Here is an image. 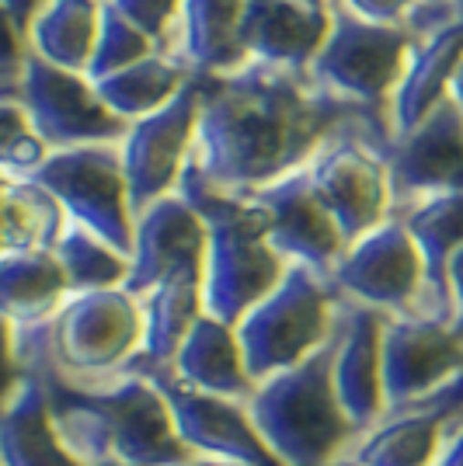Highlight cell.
Here are the masks:
<instances>
[{"label": "cell", "instance_id": "b9f144b4", "mask_svg": "<svg viewBox=\"0 0 463 466\" xmlns=\"http://www.w3.org/2000/svg\"><path fill=\"white\" fill-rule=\"evenodd\" d=\"M91 466H129V463H118V460H105V463H91Z\"/></svg>", "mask_w": 463, "mask_h": 466}, {"label": "cell", "instance_id": "9c48e42d", "mask_svg": "<svg viewBox=\"0 0 463 466\" xmlns=\"http://www.w3.org/2000/svg\"><path fill=\"white\" fill-rule=\"evenodd\" d=\"M25 105L32 129L49 150H74L91 143H122L129 122L118 118L84 74L59 70L28 53L18 87L11 91Z\"/></svg>", "mask_w": 463, "mask_h": 466}, {"label": "cell", "instance_id": "83f0119b", "mask_svg": "<svg viewBox=\"0 0 463 466\" xmlns=\"http://www.w3.org/2000/svg\"><path fill=\"white\" fill-rule=\"evenodd\" d=\"M192 80H195V70L185 59L154 53V56L139 59L133 66L112 74V77L98 80L95 87H98V95H101V101H105L118 118H126V122L133 126L139 118L168 108Z\"/></svg>", "mask_w": 463, "mask_h": 466}, {"label": "cell", "instance_id": "cb8c5ba5", "mask_svg": "<svg viewBox=\"0 0 463 466\" xmlns=\"http://www.w3.org/2000/svg\"><path fill=\"white\" fill-rule=\"evenodd\" d=\"M206 282L178 279L164 282L154 292H147L143 303V345L126 362V376H157L171 372L185 338L192 334L195 320L206 313Z\"/></svg>", "mask_w": 463, "mask_h": 466}, {"label": "cell", "instance_id": "74e56055", "mask_svg": "<svg viewBox=\"0 0 463 466\" xmlns=\"http://www.w3.org/2000/svg\"><path fill=\"white\" fill-rule=\"evenodd\" d=\"M449 97L460 105V116H463V63L460 70H457V77H453V84H449Z\"/></svg>", "mask_w": 463, "mask_h": 466}, {"label": "cell", "instance_id": "30bf717a", "mask_svg": "<svg viewBox=\"0 0 463 466\" xmlns=\"http://www.w3.org/2000/svg\"><path fill=\"white\" fill-rule=\"evenodd\" d=\"M338 296L363 303L386 317H415L422 313L425 261L407 233L405 219H386L384 227L355 240L331 275Z\"/></svg>", "mask_w": 463, "mask_h": 466}, {"label": "cell", "instance_id": "7c38bea8", "mask_svg": "<svg viewBox=\"0 0 463 466\" xmlns=\"http://www.w3.org/2000/svg\"><path fill=\"white\" fill-rule=\"evenodd\" d=\"M307 177L324 209L334 216L345 248L384 227L390 213V181L384 154L366 139H338L307 164Z\"/></svg>", "mask_w": 463, "mask_h": 466}, {"label": "cell", "instance_id": "836d02e7", "mask_svg": "<svg viewBox=\"0 0 463 466\" xmlns=\"http://www.w3.org/2000/svg\"><path fill=\"white\" fill-rule=\"evenodd\" d=\"M342 4L352 7L359 18L376 21V25H401L407 11L415 7V0H342Z\"/></svg>", "mask_w": 463, "mask_h": 466}, {"label": "cell", "instance_id": "4316f807", "mask_svg": "<svg viewBox=\"0 0 463 466\" xmlns=\"http://www.w3.org/2000/svg\"><path fill=\"white\" fill-rule=\"evenodd\" d=\"M248 0H185L181 59L195 74H231L248 63L241 46V15Z\"/></svg>", "mask_w": 463, "mask_h": 466}, {"label": "cell", "instance_id": "e0dca14e", "mask_svg": "<svg viewBox=\"0 0 463 466\" xmlns=\"http://www.w3.org/2000/svg\"><path fill=\"white\" fill-rule=\"evenodd\" d=\"M244 198H252L254 206L265 213L269 240L275 251L283 254L290 265H304V268L331 282V275H334L348 248L334 216L324 209V202L314 192L307 167L275 181L269 188L244 195Z\"/></svg>", "mask_w": 463, "mask_h": 466}, {"label": "cell", "instance_id": "7a4b0ae2", "mask_svg": "<svg viewBox=\"0 0 463 466\" xmlns=\"http://www.w3.org/2000/svg\"><path fill=\"white\" fill-rule=\"evenodd\" d=\"M57 421L59 439L84 466L118 460L129 466H181L195 460L174 428L171 408L147 376H105V380H63L57 372H36Z\"/></svg>", "mask_w": 463, "mask_h": 466}, {"label": "cell", "instance_id": "60d3db41", "mask_svg": "<svg viewBox=\"0 0 463 466\" xmlns=\"http://www.w3.org/2000/svg\"><path fill=\"white\" fill-rule=\"evenodd\" d=\"M296 4H307V7H317V11H324L331 0H296Z\"/></svg>", "mask_w": 463, "mask_h": 466}, {"label": "cell", "instance_id": "52a82bcc", "mask_svg": "<svg viewBox=\"0 0 463 466\" xmlns=\"http://www.w3.org/2000/svg\"><path fill=\"white\" fill-rule=\"evenodd\" d=\"M328 42L314 59L310 74L334 95L352 97L390 118V101L411 63L415 35L405 25H376L359 18L342 0H331Z\"/></svg>", "mask_w": 463, "mask_h": 466}, {"label": "cell", "instance_id": "d6986e66", "mask_svg": "<svg viewBox=\"0 0 463 466\" xmlns=\"http://www.w3.org/2000/svg\"><path fill=\"white\" fill-rule=\"evenodd\" d=\"M384 324L386 313L352 303L338 307V351H334V390L348 421L359 435L376 428L386 414L384 397Z\"/></svg>", "mask_w": 463, "mask_h": 466}, {"label": "cell", "instance_id": "4fadbf2b", "mask_svg": "<svg viewBox=\"0 0 463 466\" xmlns=\"http://www.w3.org/2000/svg\"><path fill=\"white\" fill-rule=\"evenodd\" d=\"M390 181V213L405 216L425 198L463 188V116L460 105L446 97L418 129L394 139L384 157Z\"/></svg>", "mask_w": 463, "mask_h": 466}, {"label": "cell", "instance_id": "ee69618b", "mask_svg": "<svg viewBox=\"0 0 463 466\" xmlns=\"http://www.w3.org/2000/svg\"><path fill=\"white\" fill-rule=\"evenodd\" d=\"M460 15H463V7H460Z\"/></svg>", "mask_w": 463, "mask_h": 466}, {"label": "cell", "instance_id": "5b68a950", "mask_svg": "<svg viewBox=\"0 0 463 466\" xmlns=\"http://www.w3.org/2000/svg\"><path fill=\"white\" fill-rule=\"evenodd\" d=\"M334 351L338 324L328 345L300 366L258 383L248 400L262 439L286 466H331L359 442V431L334 390Z\"/></svg>", "mask_w": 463, "mask_h": 466}, {"label": "cell", "instance_id": "ffe728a7", "mask_svg": "<svg viewBox=\"0 0 463 466\" xmlns=\"http://www.w3.org/2000/svg\"><path fill=\"white\" fill-rule=\"evenodd\" d=\"M331 32V7L317 11L296 0H248L241 15V46L252 59L310 70Z\"/></svg>", "mask_w": 463, "mask_h": 466}, {"label": "cell", "instance_id": "8fae6325", "mask_svg": "<svg viewBox=\"0 0 463 466\" xmlns=\"http://www.w3.org/2000/svg\"><path fill=\"white\" fill-rule=\"evenodd\" d=\"M199 112L202 95L192 80L168 108L129 126V137L122 139V167L129 181L133 216H143L154 202L178 192L199 133Z\"/></svg>", "mask_w": 463, "mask_h": 466}, {"label": "cell", "instance_id": "484cf974", "mask_svg": "<svg viewBox=\"0 0 463 466\" xmlns=\"http://www.w3.org/2000/svg\"><path fill=\"white\" fill-rule=\"evenodd\" d=\"M70 282L53 251H4L0 258V303L4 320L32 328L49 320L70 299Z\"/></svg>", "mask_w": 463, "mask_h": 466}, {"label": "cell", "instance_id": "6da1fadb", "mask_svg": "<svg viewBox=\"0 0 463 466\" xmlns=\"http://www.w3.org/2000/svg\"><path fill=\"white\" fill-rule=\"evenodd\" d=\"M202 112L192 160L216 192L252 195L304 171L338 139L390 154V118L334 95L310 70L248 59L231 74H195Z\"/></svg>", "mask_w": 463, "mask_h": 466}, {"label": "cell", "instance_id": "d590c367", "mask_svg": "<svg viewBox=\"0 0 463 466\" xmlns=\"http://www.w3.org/2000/svg\"><path fill=\"white\" fill-rule=\"evenodd\" d=\"M446 282H449V299H453V330L463 338V244L446 265Z\"/></svg>", "mask_w": 463, "mask_h": 466}, {"label": "cell", "instance_id": "ab89813d", "mask_svg": "<svg viewBox=\"0 0 463 466\" xmlns=\"http://www.w3.org/2000/svg\"><path fill=\"white\" fill-rule=\"evenodd\" d=\"M331 466H363V463H359V460H352V456L345 452V456H338V460H334Z\"/></svg>", "mask_w": 463, "mask_h": 466}, {"label": "cell", "instance_id": "2e32d148", "mask_svg": "<svg viewBox=\"0 0 463 466\" xmlns=\"http://www.w3.org/2000/svg\"><path fill=\"white\" fill-rule=\"evenodd\" d=\"M463 372V338L432 317H386L384 397L386 410L415 404Z\"/></svg>", "mask_w": 463, "mask_h": 466}, {"label": "cell", "instance_id": "8992f818", "mask_svg": "<svg viewBox=\"0 0 463 466\" xmlns=\"http://www.w3.org/2000/svg\"><path fill=\"white\" fill-rule=\"evenodd\" d=\"M338 303L342 296L328 279L304 265H290L283 282L237 324L254 387L300 366L321 345H328L338 324Z\"/></svg>", "mask_w": 463, "mask_h": 466}, {"label": "cell", "instance_id": "5bb4252c", "mask_svg": "<svg viewBox=\"0 0 463 466\" xmlns=\"http://www.w3.org/2000/svg\"><path fill=\"white\" fill-rule=\"evenodd\" d=\"M206 254H210L206 219L181 192L168 195L143 216H136V244L126 292L143 299L164 282L178 279L206 282Z\"/></svg>", "mask_w": 463, "mask_h": 466}, {"label": "cell", "instance_id": "d6a6232c", "mask_svg": "<svg viewBox=\"0 0 463 466\" xmlns=\"http://www.w3.org/2000/svg\"><path fill=\"white\" fill-rule=\"evenodd\" d=\"M112 4L157 46L171 35L174 21H181V11H185V0H112Z\"/></svg>", "mask_w": 463, "mask_h": 466}, {"label": "cell", "instance_id": "9a60e30c", "mask_svg": "<svg viewBox=\"0 0 463 466\" xmlns=\"http://www.w3.org/2000/svg\"><path fill=\"white\" fill-rule=\"evenodd\" d=\"M147 380H154L157 390L164 393L174 428H178L181 442L192 449V456L241 466H286L262 439L248 404L181 387L171 372H157Z\"/></svg>", "mask_w": 463, "mask_h": 466}, {"label": "cell", "instance_id": "ac0fdd59", "mask_svg": "<svg viewBox=\"0 0 463 466\" xmlns=\"http://www.w3.org/2000/svg\"><path fill=\"white\" fill-rule=\"evenodd\" d=\"M463 425V372L415 404L386 410L384 421L348 449L363 466H436L449 435Z\"/></svg>", "mask_w": 463, "mask_h": 466}, {"label": "cell", "instance_id": "e575fe53", "mask_svg": "<svg viewBox=\"0 0 463 466\" xmlns=\"http://www.w3.org/2000/svg\"><path fill=\"white\" fill-rule=\"evenodd\" d=\"M46 4H49V0H0V7H4V21H7V25H11L25 42H28V32H32L36 18L46 11Z\"/></svg>", "mask_w": 463, "mask_h": 466}, {"label": "cell", "instance_id": "f546056e", "mask_svg": "<svg viewBox=\"0 0 463 466\" xmlns=\"http://www.w3.org/2000/svg\"><path fill=\"white\" fill-rule=\"evenodd\" d=\"M70 216L36 181L4 177V251H53Z\"/></svg>", "mask_w": 463, "mask_h": 466}, {"label": "cell", "instance_id": "277c9868", "mask_svg": "<svg viewBox=\"0 0 463 466\" xmlns=\"http://www.w3.org/2000/svg\"><path fill=\"white\" fill-rule=\"evenodd\" d=\"M178 192L192 202L210 230V254H206V313L237 328L244 313L269 296L290 261L272 248L269 219L252 198L216 192L202 171L189 160Z\"/></svg>", "mask_w": 463, "mask_h": 466}, {"label": "cell", "instance_id": "ba28073f", "mask_svg": "<svg viewBox=\"0 0 463 466\" xmlns=\"http://www.w3.org/2000/svg\"><path fill=\"white\" fill-rule=\"evenodd\" d=\"M25 181H36L67 209L70 223L98 233L118 254L133 258L136 216L122 167V143H91L53 150L49 160Z\"/></svg>", "mask_w": 463, "mask_h": 466}, {"label": "cell", "instance_id": "f35d334b", "mask_svg": "<svg viewBox=\"0 0 463 466\" xmlns=\"http://www.w3.org/2000/svg\"><path fill=\"white\" fill-rule=\"evenodd\" d=\"M181 466H241V463H223V460H206V456H195V460H189V463Z\"/></svg>", "mask_w": 463, "mask_h": 466}, {"label": "cell", "instance_id": "603a6c76", "mask_svg": "<svg viewBox=\"0 0 463 466\" xmlns=\"http://www.w3.org/2000/svg\"><path fill=\"white\" fill-rule=\"evenodd\" d=\"M171 376L181 387L241 400V404H248L254 393V380L248 372V359L241 349L237 328L216 320L210 313H202L195 320L192 334L185 338V345L174 359Z\"/></svg>", "mask_w": 463, "mask_h": 466}, {"label": "cell", "instance_id": "1f68e13d", "mask_svg": "<svg viewBox=\"0 0 463 466\" xmlns=\"http://www.w3.org/2000/svg\"><path fill=\"white\" fill-rule=\"evenodd\" d=\"M154 53L157 42L143 28H136L112 0H101V32H98L95 56H91V66H87L84 77L98 84V80L112 77V74L133 66L139 59L154 56Z\"/></svg>", "mask_w": 463, "mask_h": 466}, {"label": "cell", "instance_id": "7bdbcfd3", "mask_svg": "<svg viewBox=\"0 0 463 466\" xmlns=\"http://www.w3.org/2000/svg\"><path fill=\"white\" fill-rule=\"evenodd\" d=\"M457 7H463V0H457Z\"/></svg>", "mask_w": 463, "mask_h": 466}, {"label": "cell", "instance_id": "d4e9b609", "mask_svg": "<svg viewBox=\"0 0 463 466\" xmlns=\"http://www.w3.org/2000/svg\"><path fill=\"white\" fill-rule=\"evenodd\" d=\"M407 233L415 237L425 261V292H422V317L443 320L453 328V299H449V282H446V265L453 251L463 244V188L449 195L425 198L405 216Z\"/></svg>", "mask_w": 463, "mask_h": 466}, {"label": "cell", "instance_id": "8d00e7d4", "mask_svg": "<svg viewBox=\"0 0 463 466\" xmlns=\"http://www.w3.org/2000/svg\"><path fill=\"white\" fill-rule=\"evenodd\" d=\"M436 466H463V425L449 435V442H446L443 456H439Z\"/></svg>", "mask_w": 463, "mask_h": 466}, {"label": "cell", "instance_id": "4dcf8cb0", "mask_svg": "<svg viewBox=\"0 0 463 466\" xmlns=\"http://www.w3.org/2000/svg\"><path fill=\"white\" fill-rule=\"evenodd\" d=\"M59 258L70 292H101V289H126L129 279V258L118 254L108 240H101L98 233L84 230L77 223H70L67 233L59 237L53 248Z\"/></svg>", "mask_w": 463, "mask_h": 466}, {"label": "cell", "instance_id": "7402d4cb", "mask_svg": "<svg viewBox=\"0 0 463 466\" xmlns=\"http://www.w3.org/2000/svg\"><path fill=\"white\" fill-rule=\"evenodd\" d=\"M0 463L84 466L59 439L49 393L36 372H7L4 418H0Z\"/></svg>", "mask_w": 463, "mask_h": 466}, {"label": "cell", "instance_id": "44dd1931", "mask_svg": "<svg viewBox=\"0 0 463 466\" xmlns=\"http://www.w3.org/2000/svg\"><path fill=\"white\" fill-rule=\"evenodd\" d=\"M463 63V15L446 21L439 28L415 35L411 63L405 70L401 87L390 101V129L394 139L418 129L425 118L436 112V105L449 97V84Z\"/></svg>", "mask_w": 463, "mask_h": 466}, {"label": "cell", "instance_id": "f1b7e54d", "mask_svg": "<svg viewBox=\"0 0 463 466\" xmlns=\"http://www.w3.org/2000/svg\"><path fill=\"white\" fill-rule=\"evenodd\" d=\"M98 32H101V0H49L28 32V49L59 70L87 74Z\"/></svg>", "mask_w": 463, "mask_h": 466}, {"label": "cell", "instance_id": "3957f363", "mask_svg": "<svg viewBox=\"0 0 463 466\" xmlns=\"http://www.w3.org/2000/svg\"><path fill=\"white\" fill-rule=\"evenodd\" d=\"M143 345V303L126 289L77 292L49 320L7 324V372H57L105 380L126 370Z\"/></svg>", "mask_w": 463, "mask_h": 466}]
</instances>
